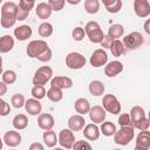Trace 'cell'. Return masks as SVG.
<instances>
[{"instance_id":"cell-50","label":"cell","mask_w":150,"mask_h":150,"mask_svg":"<svg viewBox=\"0 0 150 150\" xmlns=\"http://www.w3.org/2000/svg\"><path fill=\"white\" fill-rule=\"evenodd\" d=\"M29 150H43V145L41 143H32L29 145Z\"/></svg>"},{"instance_id":"cell-44","label":"cell","mask_w":150,"mask_h":150,"mask_svg":"<svg viewBox=\"0 0 150 150\" xmlns=\"http://www.w3.org/2000/svg\"><path fill=\"white\" fill-rule=\"evenodd\" d=\"M9 112H11L9 104L0 97V116H7Z\"/></svg>"},{"instance_id":"cell-49","label":"cell","mask_w":150,"mask_h":150,"mask_svg":"<svg viewBox=\"0 0 150 150\" xmlns=\"http://www.w3.org/2000/svg\"><path fill=\"white\" fill-rule=\"evenodd\" d=\"M7 93V84L4 81H0V97Z\"/></svg>"},{"instance_id":"cell-2","label":"cell","mask_w":150,"mask_h":150,"mask_svg":"<svg viewBox=\"0 0 150 150\" xmlns=\"http://www.w3.org/2000/svg\"><path fill=\"white\" fill-rule=\"evenodd\" d=\"M84 33L93 43H100L102 38L104 36L103 30L101 29V26L96 21H89L84 26Z\"/></svg>"},{"instance_id":"cell-15","label":"cell","mask_w":150,"mask_h":150,"mask_svg":"<svg viewBox=\"0 0 150 150\" xmlns=\"http://www.w3.org/2000/svg\"><path fill=\"white\" fill-rule=\"evenodd\" d=\"M52 87H56L61 90L63 89H69L73 87V80L68 76H55L50 81Z\"/></svg>"},{"instance_id":"cell-42","label":"cell","mask_w":150,"mask_h":150,"mask_svg":"<svg viewBox=\"0 0 150 150\" xmlns=\"http://www.w3.org/2000/svg\"><path fill=\"white\" fill-rule=\"evenodd\" d=\"M118 124L121 127H125V125H131L132 127V121L129 114H122L118 117Z\"/></svg>"},{"instance_id":"cell-6","label":"cell","mask_w":150,"mask_h":150,"mask_svg":"<svg viewBox=\"0 0 150 150\" xmlns=\"http://www.w3.org/2000/svg\"><path fill=\"white\" fill-rule=\"evenodd\" d=\"M47 48H48V45L45 40H33L28 43V46L26 48V53L29 57L34 59V57H38L39 55H41Z\"/></svg>"},{"instance_id":"cell-9","label":"cell","mask_w":150,"mask_h":150,"mask_svg":"<svg viewBox=\"0 0 150 150\" xmlns=\"http://www.w3.org/2000/svg\"><path fill=\"white\" fill-rule=\"evenodd\" d=\"M89 62L95 68L105 66V63L108 62V54H107V52L103 48H98V49L94 50L91 56H90Z\"/></svg>"},{"instance_id":"cell-1","label":"cell","mask_w":150,"mask_h":150,"mask_svg":"<svg viewBox=\"0 0 150 150\" xmlns=\"http://www.w3.org/2000/svg\"><path fill=\"white\" fill-rule=\"evenodd\" d=\"M135 136L134 132V127L131 125H125L121 127L120 130H116L114 134V142L117 145H128Z\"/></svg>"},{"instance_id":"cell-46","label":"cell","mask_w":150,"mask_h":150,"mask_svg":"<svg viewBox=\"0 0 150 150\" xmlns=\"http://www.w3.org/2000/svg\"><path fill=\"white\" fill-rule=\"evenodd\" d=\"M28 14H29V12H27V11H25L18 6L16 12H15V19H16V21H23L28 16Z\"/></svg>"},{"instance_id":"cell-43","label":"cell","mask_w":150,"mask_h":150,"mask_svg":"<svg viewBox=\"0 0 150 150\" xmlns=\"http://www.w3.org/2000/svg\"><path fill=\"white\" fill-rule=\"evenodd\" d=\"M34 5H35V1H30V0H20L18 6H19L20 8H22V9H25V11H27V12H30V9H33Z\"/></svg>"},{"instance_id":"cell-53","label":"cell","mask_w":150,"mask_h":150,"mask_svg":"<svg viewBox=\"0 0 150 150\" xmlns=\"http://www.w3.org/2000/svg\"><path fill=\"white\" fill-rule=\"evenodd\" d=\"M2 74V57L0 56V75Z\"/></svg>"},{"instance_id":"cell-13","label":"cell","mask_w":150,"mask_h":150,"mask_svg":"<svg viewBox=\"0 0 150 150\" xmlns=\"http://www.w3.org/2000/svg\"><path fill=\"white\" fill-rule=\"evenodd\" d=\"M107 66L104 67V74L108 76V77H114L118 74H121L123 71V63L115 60V61H111V62H107L105 63Z\"/></svg>"},{"instance_id":"cell-54","label":"cell","mask_w":150,"mask_h":150,"mask_svg":"<svg viewBox=\"0 0 150 150\" xmlns=\"http://www.w3.org/2000/svg\"><path fill=\"white\" fill-rule=\"evenodd\" d=\"M2 145H4V141H2V138H0V150L2 149Z\"/></svg>"},{"instance_id":"cell-45","label":"cell","mask_w":150,"mask_h":150,"mask_svg":"<svg viewBox=\"0 0 150 150\" xmlns=\"http://www.w3.org/2000/svg\"><path fill=\"white\" fill-rule=\"evenodd\" d=\"M52 56H53V53H52V49L48 47L41 55H39L36 59L39 60V61H41V62H48V61H50V59H52Z\"/></svg>"},{"instance_id":"cell-55","label":"cell","mask_w":150,"mask_h":150,"mask_svg":"<svg viewBox=\"0 0 150 150\" xmlns=\"http://www.w3.org/2000/svg\"><path fill=\"white\" fill-rule=\"evenodd\" d=\"M1 2H2V0H0V4H1Z\"/></svg>"},{"instance_id":"cell-36","label":"cell","mask_w":150,"mask_h":150,"mask_svg":"<svg viewBox=\"0 0 150 150\" xmlns=\"http://www.w3.org/2000/svg\"><path fill=\"white\" fill-rule=\"evenodd\" d=\"M2 81L6 84H13L16 81V74L14 70H5L2 71Z\"/></svg>"},{"instance_id":"cell-12","label":"cell","mask_w":150,"mask_h":150,"mask_svg":"<svg viewBox=\"0 0 150 150\" xmlns=\"http://www.w3.org/2000/svg\"><path fill=\"white\" fill-rule=\"evenodd\" d=\"M88 114H89L90 121L94 122L95 124L102 123V122L105 120V116H107L104 108L101 107V105H94V107H90Z\"/></svg>"},{"instance_id":"cell-5","label":"cell","mask_w":150,"mask_h":150,"mask_svg":"<svg viewBox=\"0 0 150 150\" xmlns=\"http://www.w3.org/2000/svg\"><path fill=\"white\" fill-rule=\"evenodd\" d=\"M102 105H103L105 111H108L112 115H117L121 112V103L118 102L117 97L112 94H107L103 96Z\"/></svg>"},{"instance_id":"cell-27","label":"cell","mask_w":150,"mask_h":150,"mask_svg":"<svg viewBox=\"0 0 150 150\" xmlns=\"http://www.w3.org/2000/svg\"><path fill=\"white\" fill-rule=\"evenodd\" d=\"M12 123H13V127L16 130H23L28 125V118L25 114H18V115L14 116Z\"/></svg>"},{"instance_id":"cell-31","label":"cell","mask_w":150,"mask_h":150,"mask_svg":"<svg viewBox=\"0 0 150 150\" xmlns=\"http://www.w3.org/2000/svg\"><path fill=\"white\" fill-rule=\"evenodd\" d=\"M124 34V27L120 23H114L108 29V36L111 39H118Z\"/></svg>"},{"instance_id":"cell-29","label":"cell","mask_w":150,"mask_h":150,"mask_svg":"<svg viewBox=\"0 0 150 150\" xmlns=\"http://www.w3.org/2000/svg\"><path fill=\"white\" fill-rule=\"evenodd\" d=\"M15 22H16V19L14 13H1L0 23L4 28H11L14 26Z\"/></svg>"},{"instance_id":"cell-8","label":"cell","mask_w":150,"mask_h":150,"mask_svg":"<svg viewBox=\"0 0 150 150\" xmlns=\"http://www.w3.org/2000/svg\"><path fill=\"white\" fill-rule=\"evenodd\" d=\"M57 143L62 146V148H66V149H71L74 143H75V135H74V131L70 130L69 128L68 129H62L59 134V137H57Z\"/></svg>"},{"instance_id":"cell-21","label":"cell","mask_w":150,"mask_h":150,"mask_svg":"<svg viewBox=\"0 0 150 150\" xmlns=\"http://www.w3.org/2000/svg\"><path fill=\"white\" fill-rule=\"evenodd\" d=\"M74 108L76 110V112H79L80 115H86L89 112V109H90V103L87 98L84 97H80L75 101L74 103Z\"/></svg>"},{"instance_id":"cell-16","label":"cell","mask_w":150,"mask_h":150,"mask_svg":"<svg viewBox=\"0 0 150 150\" xmlns=\"http://www.w3.org/2000/svg\"><path fill=\"white\" fill-rule=\"evenodd\" d=\"M25 109L26 111L32 115V116H36L39 114H41V110H42V105L40 103L39 100L36 98H28L27 101H25Z\"/></svg>"},{"instance_id":"cell-38","label":"cell","mask_w":150,"mask_h":150,"mask_svg":"<svg viewBox=\"0 0 150 150\" xmlns=\"http://www.w3.org/2000/svg\"><path fill=\"white\" fill-rule=\"evenodd\" d=\"M32 95L36 100H42L46 96V89L45 86H34L32 88Z\"/></svg>"},{"instance_id":"cell-22","label":"cell","mask_w":150,"mask_h":150,"mask_svg":"<svg viewBox=\"0 0 150 150\" xmlns=\"http://www.w3.org/2000/svg\"><path fill=\"white\" fill-rule=\"evenodd\" d=\"M14 47V39L6 34L0 36V53H8Z\"/></svg>"},{"instance_id":"cell-10","label":"cell","mask_w":150,"mask_h":150,"mask_svg":"<svg viewBox=\"0 0 150 150\" xmlns=\"http://www.w3.org/2000/svg\"><path fill=\"white\" fill-rule=\"evenodd\" d=\"M135 14L139 18H148L150 15V4L148 0H134Z\"/></svg>"},{"instance_id":"cell-41","label":"cell","mask_w":150,"mask_h":150,"mask_svg":"<svg viewBox=\"0 0 150 150\" xmlns=\"http://www.w3.org/2000/svg\"><path fill=\"white\" fill-rule=\"evenodd\" d=\"M84 35H86V33H84V29H83L82 27H76V28H74L73 32H71V36H73V39H74L75 41H81V40H83Z\"/></svg>"},{"instance_id":"cell-39","label":"cell","mask_w":150,"mask_h":150,"mask_svg":"<svg viewBox=\"0 0 150 150\" xmlns=\"http://www.w3.org/2000/svg\"><path fill=\"white\" fill-rule=\"evenodd\" d=\"M150 125V122L148 120L146 116L142 117L139 121H137L136 123H134V129H138V130H148Z\"/></svg>"},{"instance_id":"cell-30","label":"cell","mask_w":150,"mask_h":150,"mask_svg":"<svg viewBox=\"0 0 150 150\" xmlns=\"http://www.w3.org/2000/svg\"><path fill=\"white\" fill-rule=\"evenodd\" d=\"M46 95H47V97H48L52 102H59V101H61L62 97H63L62 90L59 89V88H56V87H52V86H50V88L46 91Z\"/></svg>"},{"instance_id":"cell-37","label":"cell","mask_w":150,"mask_h":150,"mask_svg":"<svg viewBox=\"0 0 150 150\" xmlns=\"http://www.w3.org/2000/svg\"><path fill=\"white\" fill-rule=\"evenodd\" d=\"M25 96L22 95V94H15V95H13L12 96V98H11V103H12V105L14 107V108H16V109H20V108H22L23 105H25Z\"/></svg>"},{"instance_id":"cell-48","label":"cell","mask_w":150,"mask_h":150,"mask_svg":"<svg viewBox=\"0 0 150 150\" xmlns=\"http://www.w3.org/2000/svg\"><path fill=\"white\" fill-rule=\"evenodd\" d=\"M114 39H111L110 36H108V35H104L103 38H102V40H101V47H103V49L104 48H109V46H110V43H111V41H112Z\"/></svg>"},{"instance_id":"cell-47","label":"cell","mask_w":150,"mask_h":150,"mask_svg":"<svg viewBox=\"0 0 150 150\" xmlns=\"http://www.w3.org/2000/svg\"><path fill=\"white\" fill-rule=\"evenodd\" d=\"M74 149H88L90 150L91 149V145L87 142V141H76L73 145Z\"/></svg>"},{"instance_id":"cell-14","label":"cell","mask_w":150,"mask_h":150,"mask_svg":"<svg viewBox=\"0 0 150 150\" xmlns=\"http://www.w3.org/2000/svg\"><path fill=\"white\" fill-rule=\"evenodd\" d=\"M2 141H4V143H5L7 146L15 148V146H18V145L21 143V135H20V132H18V131L9 130V131H7V132L4 135Z\"/></svg>"},{"instance_id":"cell-52","label":"cell","mask_w":150,"mask_h":150,"mask_svg":"<svg viewBox=\"0 0 150 150\" xmlns=\"http://www.w3.org/2000/svg\"><path fill=\"white\" fill-rule=\"evenodd\" d=\"M69 5H79L81 2V0H66Z\"/></svg>"},{"instance_id":"cell-17","label":"cell","mask_w":150,"mask_h":150,"mask_svg":"<svg viewBox=\"0 0 150 150\" xmlns=\"http://www.w3.org/2000/svg\"><path fill=\"white\" fill-rule=\"evenodd\" d=\"M82 130L84 138H87L88 141H96L100 137V128L95 123H89L84 125Z\"/></svg>"},{"instance_id":"cell-56","label":"cell","mask_w":150,"mask_h":150,"mask_svg":"<svg viewBox=\"0 0 150 150\" xmlns=\"http://www.w3.org/2000/svg\"><path fill=\"white\" fill-rule=\"evenodd\" d=\"M30 1H35V0H30Z\"/></svg>"},{"instance_id":"cell-19","label":"cell","mask_w":150,"mask_h":150,"mask_svg":"<svg viewBox=\"0 0 150 150\" xmlns=\"http://www.w3.org/2000/svg\"><path fill=\"white\" fill-rule=\"evenodd\" d=\"M54 124H55V121H54V117L50 114H39L38 125H39L40 129L49 130V129H53Z\"/></svg>"},{"instance_id":"cell-11","label":"cell","mask_w":150,"mask_h":150,"mask_svg":"<svg viewBox=\"0 0 150 150\" xmlns=\"http://www.w3.org/2000/svg\"><path fill=\"white\" fill-rule=\"evenodd\" d=\"M150 148V132L148 130H141L136 137L135 150H149Z\"/></svg>"},{"instance_id":"cell-7","label":"cell","mask_w":150,"mask_h":150,"mask_svg":"<svg viewBox=\"0 0 150 150\" xmlns=\"http://www.w3.org/2000/svg\"><path fill=\"white\" fill-rule=\"evenodd\" d=\"M66 66L69 69H81L86 66V57L77 52H71L66 56Z\"/></svg>"},{"instance_id":"cell-35","label":"cell","mask_w":150,"mask_h":150,"mask_svg":"<svg viewBox=\"0 0 150 150\" xmlns=\"http://www.w3.org/2000/svg\"><path fill=\"white\" fill-rule=\"evenodd\" d=\"M84 9L89 14H96L100 9V1L98 0H86Z\"/></svg>"},{"instance_id":"cell-33","label":"cell","mask_w":150,"mask_h":150,"mask_svg":"<svg viewBox=\"0 0 150 150\" xmlns=\"http://www.w3.org/2000/svg\"><path fill=\"white\" fill-rule=\"evenodd\" d=\"M130 117H131V121H132V127H134V123H136L137 121H139L142 117L145 116V112H144V109L139 105H135L131 108L130 112H129Z\"/></svg>"},{"instance_id":"cell-32","label":"cell","mask_w":150,"mask_h":150,"mask_svg":"<svg viewBox=\"0 0 150 150\" xmlns=\"http://www.w3.org/2000/svg\"><path fill=\"white\" fill-rule=\"evenodd\" d=\"M115 131H116V125L112 123V122H102L101 123V128H100V132H102L104 136H107V137H110V136H112L114 134H115Z\"/></svg>"},{"instance_id":"cell-4","label":"cell","mask_w":150,"mask_h":150,"mask_svg":"<svg viewBox=\"0 0 150 150\" xmlns=\"http://www.w3.org/2000/svg\"><path fill=\"white\" fill-rule=\"evenodd\" d=\"M143 35L139 32H131L128 35H125L123 38V46L125 49H137L138 47H141L143 45Z\"/></svg>"},{"instance_id":"cell-23","label":"cell","mask_w":150,"mask_h":150,"mask_svg":"<svg viewBox=\"0 0 150 150\" xmlns=\"http://www.w3.org/2000/svg\"><path fill=\"white\" fill-rule=\"evenodd\" d=\"M35 12H36V15L40 19L46 20V19H48L52 15V12L53 11H52L50 6L47 2H40V4H38V6L35 8Z\"/></svg>"},{"instance_id":"cell-40","label":"cell","mask_w":150,"mask_h":150,"mask_svg":"<svg viewBox=\"0 0 150 150\" xmlns=\"http://www.w3.org/2000/svg\"><path fill=\"white\" fill-rule=\"evenodd\" d=\"M64 4H66V0H48V5L50 6L52 11H55V12L63 9Z\"/></svg>"},{"instance_id":"cell-3","label":"cell","mask_w":150,"mask_h":150,"mask_svg":"<svg viewBox=\"0 0 150 150\" xmlns=\"http://www.w3.org/2000/svg\"><path fill=\"white\" fill-rule=\"evenodd\" d=\"M53 76V69L49 66H42L38 68L32 80L34 86H45Z\"/></svg>"},{"instance_id":"cell-26","label":"cell","mask_w":150,"mask_h":150,"mask_svg":"<svg viewBox=\"0 0 150 150\" xmlns=\"http://www.w3.org/2000/svg\"><path fill=\"white\" fill-rule=\"evenodd\" d=\"M42 139H43V143L47 148H54L57 143V137H56V134L49 129V130H45L43 135H42Z\"/></svg>"},{"instance_id":"cell-34","label":"cell","mask_w":150,"mask_h":150,"mask_svg":"<svg viewBox=\"0 0 150 150\" xmlns=\"http://www.w3.org/2000/svg\"><path fill=\"white\" fill-rule=\"evenodd\" d=\"M38 32H39V35H40V36H42V38H48V36H50V35L53 34V25L49 23V22H47V21H45V22H42V23L39 26Z\"/></svg>"},{"instance_id":"cell-24","label":"cell","mask_w":150,"mask_h":150,"mask_svg":"<svg viewBox=\"0 0 150 150\" xmlns=\"http://www.w3.org/2000/svg\"><path fill=\"white\" fill-rule=\"evenodd\" d=\"M109 49H110L112 56H116V57H120V56L123 55V54L125 53V50H127V49L124 48L122 41L118 40V39H114V40L111 41V43H110V46H109Z\"/></svg>"},{"instance_id":"cell-25","label":"cell","mask_w":150,"mask_h":150,"mask_svg":"<svg viewBox=\"0 0 150 150\" xmlns=\"http://www.w3.org/2000/svg\"><path fill=\"white\" fill-rule=\"evenodd\" d=\"M104 90H105L104 84L98 80H94L89 83V93L95 97H98V96L103 95Z\"/></svg>"},{"instance_id":"cell-18","label":"cell","mask_w":150,"mask_h":150,"mask_svg":"<svg viewBox=\"0 0 150 150\" xmlns=\"http://www.w3.org/2000/svg\"><path fill=\"white\" fill-rule=\"evenodd\" d=\"M86 125V120L82 115H73L68 120V128L73 131H81Z\"/></svg>"},{"instance_id":"cell-51","label":"cell","mask_w":150,"mask_h":150,"mask_svg":"<svg viewBox=\"0 0 150 150\" xmlns=\"http://www.w3.org/2000/svg\"><path fill=\"white\" fill-rule=\"evenodd\" d=\"M149 20H146L145 21V23H144V29H145V32L148 33V34H150V28H149Z\"/></svg>"},{"instance_id":"cell-28","label":"cell","mask_w":150,"mask_h":150,"mask_svg":"<svg viewBox=\"0 0 150 150\" xmlns=\"http://www.w3.org/2000/svg\"><path fill=\"white\" fill-rule=\"evenodd\" d=\"M105 9L109 13H118L122 8V0H102Z\"/></svg>"},{"instance_id":"cell-20","label":"cell","mask_w":150,"mask_h":150,"mask_svg":"<svg viewBox=\"0 0 150 150\" xmlns=\"http://www.w3.org/2000/svg\"><path fill=\"white\" fill-rule=\"evenodd\" d=\"M32 28L28 26V25H22V26H19L18 28L14 29V36L16 38V40L19 41H25L27 40L28 38L32 36Z\"/></svg>"}]
</instances>
